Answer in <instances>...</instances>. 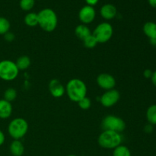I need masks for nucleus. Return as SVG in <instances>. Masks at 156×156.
Instances as JSON below:
<instances>
[{"instance_id":"obj_34","label":"nucleus","mask_w":156,"mask_h":156,"mask_svg":"<svg viewBox=\"0 0 156 156\" xmlns=\"http://www.w3.org/2000/svg\"><path fill=\"white\" fill-rule=\"evenodd\" d=\"M67 156H77V155H67Z\"/></svg>"},{"instance_id":"obj_3","label":"nucleus","mask_w":156,"mask_h":156,"mask_svg":"<svg viewBox=\"0 0 156 156\" xmlns=\"http://www.w3.org/2000/svg\"><path fill=\"white\" fill-rule=\"evenodd\" d=\"M98 144L104 149H114L122 143V136L120 133L114 131L104 130L98 137Z\"/></svg>"},{"instance_id":"obj_16","label":"nucleus","mask_w":156,"mask_h":156,"mask_svg":"<svg viewBox=\"0 0 156 156\" xmlns=\"http://www.w3.org/2000/svg\"><path fill=\"white\" fill-rule=\"evenodd\" d=\"M143 30L149 39L156 38V23L153 21H148L145 23Z\"/></svg>"},{"instance_id":"obj_13","label":"nucleus","mask_w":156,"mask_h":156,"mask_svg":"<svg viewBox=\"0 0 156 156\" xmlns=\"http://www.w3.org/2000/svg\"><path fill=\"white\" fill-rule=\"evenodd\" d=\"M12 105L5 99L0 100V118L7 119L12 115Z\"/></svg>"},{"instance_id":"obj_20","label":"nucleus","mask_w":156,"mask_h":156,"mask_svg":"<svg viewBox=\"0 0 156 156\" xmlns=\"http://www.w3.org/2000/svg\"><path fill=\"white\" fill-rule=\"evenodd\" d=\"M113 156H132L129 149L126 146L120 145L114 149Z\"/></svg>"},{"instance_id":"obj_2","label":"nucleus","mask_w":156,"mask_h":156,"mask_svg":"<svg viewBox=\"0 0 156 156\" xmlns=\"http://www.w3.org/2000/svg\"><path fill=\"white\" fill-rule=\"evenodd\" d=\"M38 25L47 32H52L56 29L58 18L56 12L51 9H44L37 13Z\"/></svg>"},{"instance_id":"obj_14","label":"nucleus","mask_w":156,"mask_h":156,"mask_svg":"<svg viewBox=\"0 0 156 156\" xmlns=\"http://www.w3.org/2000/svg\"><path fill=\"white\" fill-rule=\"evenodd\" d=\"M75 34L76 36L80 40L83 41L85 38L88 37V36L91 34V30H90L89 27L86 25V24H79L75 29Z\"/></svg>"},{"instance_id":"obj_30","label":"nucleus","mask_w":156,"mask_h":156,"mask_svg":"<svg viewBox=\"0 0 156 156\" xmlns=\"http://www.w3.org/2000/svg\"><path fill=\"white\" fill-rule=\"evenodd\" d=\"M5 136L4 133L0 130V146L3 145V143H5Z\"/></svg>"},{"instance_id":"obj_1","label":"nucleus","mask_w":156,"mask_h":156,"mask_svg":"<svg viewBox=\"0 0 156 156\" xmlns=\"http://www.w3.org/2000/svg\"><path fill=\"white\" fill-rule=\"evenodd\" d=\"M66 92L69 98L75 102H78L86 97L87 87L85 82L79 79H72L67 83Z\"/></svg>"},{"instance_id":"obj_31","label":"nucleus","mask_w":156,"mask_h":156,"mask_svg":"<svg viewBox=\"0 0 156 156\" xmlns=\"http://www.w3.org/2000/svg\"><path fill=\"white\" fill-rule=\"evenodd\" d=\"M151 80H152V84L156 87V71L153 72V73H152V77H151Z\"/></svg>"},{"instance_id":"obj_17","label":"nucleus","mask_w":156,"mask_h":156,"mask_svg":"<svg viewBox=\"0 0 156 156\" xmlns=\"http://www.w3.org/2000/svg\"><path fill=\"white\" fill-rule=\"evenodd\" d=\"M24 23L29 27L38 25V15L34 12H29L24 17Z\"/></svg>"},{"instance_id":"obj_7","label":"nucleus","mask_w":156,"mask_h":156,"mask_svg":"<svg viewBox=\"0 0 156 156\" xmlns=\"http://www.w3.org/2000/svg\"><path fill=\"white\" fill-rule=\"evenodd\" d=\"M114 29L112 25L108 22H102L94 28L92 35L96 38L98 44L108 42L112 37Z\"/></svg>"},{"instance_id":"obj_12","label":"nucleus","mask_w":156,"mask_h":156,"mask_svg":"<svg viewBox=\"0 0 156 156\" xmlns=\"http://www.w3.org/2000/svg\"><path fill=\"white\" fill-rule=\"evenodd\" d=\"M117 8L112 4H105L101 8L100 14L103 18L106 20H111L117 15Z\"/></svg>"},{"instance_id":"obj_18","label":"nucleus","mask_w":156,"mask_h":156,"mask_svg":"<svg viewBox=\"0 0 156 156\" xmlns=\"http://www.w3.org/2000/svg\"><path fill=\"white\" fill-rule=\"evenodd\" d=\"M17 67L19 70L27 69L30 65V59L27 56H21L15 62Z\"/></svg>"},{"instance_id":"obj_26","label":"nucleus","mask_w":156,"mask_h":156,"mask_svg":"<svg viewBox=\"0 0 156 156\" xmlns=\"http://www.w3.org/2000/svg\"><path fill=\"white\" fill-rule=\"evenodd\" d=\"M4 38L8 42H12V41H13L15 40V34L13 33H11V32L9 31L6 34H5Z\"/></svg>"},{"instance_id":"obj_24","label":"nucleus","mask_w":156,"mask_h":156,"mask_svg":"<svg viewBox=\"0 0 156 156\" xmlns=\"http://www.w3.org/2000/svg\"><path fill=\"white\" fill-rule=\"evenodd\" d=\"M20 8L23 11L28 12L34 8L35 5V0H20Z\"/></svg>"},{"instance_id":"obj_6","label":"nucleus","mask_w":156,"mask_h":156,"mask_svg":"<svg viewBox=\"0 0 156 156\" xmlns=\"http://www.w3.org/2000/svg\"><path fill=\"white\" fill-rule=\"evenodd\" d=\"M101 126L104 130L114 131L120 133L126 129V123L120 117L114 115H108L102 120Z\"/></svg>"},{"instance_id":"obj_27","label":"nucleus","mask_w":156,"mask_h":156,"mask_svg":"<svg viewBox=\"0 0 156 156\" xmlns=\"http://www.w3.org/2000/svg\"><path fill=\"white\" fill-rule=\"evenodd\" d=\"M152 73H153V72H152V70L147 69H146L143 72V76H144L145 78H146V79H151V77H152Z\"/></svg>"},{"instance_id":"obj_28","label":"nucleus","mask_w":156,"mask_h":156,"mask_svg":"<svg viewBox=\"0 0 156 156\" xmlns=\"http://www.w3.org/2000/svg\"><path fill=\"white\" fill-rule=\"evenodd\" d=\"M144 129H145V132L147 133H151L152 132V130H153L152 125L150 124V123H149V124H147L146 126H145Z\"/></svg>"},{"instance_id":"obj_25","label":"nucleus","mask_w":156,"mask_h":156,"mask_svg":"<svg viewBox=\"0 0 156 156\" xmlns=\"http://www.w3.org/2000/svg\"><path fill=\"white\" fill-rule=\"evenodd\" d=\"M79 105V108L82 110H88L89 109L91 105V101L88 97H85L82 99H81L79 101L77 102Z\"/></svg>"},{"instance_id":"obj_9","label":"nucleus","mask_w":156,"mask_h":156,"mask_svg":"<svg viewBox=\"0 0 156 156\" xmlns=\"http://www.w3.org/2000/svg\"><path fill=\"white\" fill-rule=\"evenodd\" d=\"M96 16V12L94 7L85 5L80 9L79 12V18L83 24H88L92 22Z\"/></svg>"},{"instance_id":"obj_5","label":"nucleus","mask_w":156,"mask_h":156,"mask_svg":"<svg viewBox=\"0 0 156 156\" xmlns=\"http://www.w3.org/2000/svg\"><path fill=\"white\" fill-rule=\"evenodd\" d=\"M19 69L16 63L9 59L0 61V79L4 81L10 82L18 77Z\"/></svg>"},{"instance_id":"obj_15","label":"nucleus","mask_w":156,"mask_h":156,"mask_svg":"<svg viewBox=\"0 0 156 156\" xmlns=\"http://www.w3.org/2000/svg\"><path fill=\"white\" fill-rule=\"evenodd\" d=\"M10 152L13 156H21L24 152V147L20 140H14L10 145Z\"/></svg>"},{"instance_id":"obj_10","label":"nucleus","mask_w":156,"mask_h":156,"mask_svg":"<svg viewBox=\"0 0 156 156\" xmlns=\"http://www.w3.org/2000/svg\"><path fill=\"white\" fill-rule=\"evenodd\" d=\"M97 83L100 88L106 91L114 89L116 85L114 77L108 73H101L97 78Z\"/></svg>"},{"instance_id":"obj_33","label":"nucleus","mask_w":156,"mask_h":156,"mask_svg":"<svg viewBox=\"0 0 156 156\" xmlns=\"http://www.w3.org/2000/svg\"><path fill=\"white\" fill-rule=\"evenodd\" d=\"M149 42L152 45L156 46V38H152V39H149Z\"/></svg>"},{"instance_id":"obj_23","label":"nucleus","mask_w":156,"mask_h":156,"mask_svg":"<svg viewBox=\"0 0 156 156\" xmlns=\"http://www.w3.org/2000/svg\"><path fill=\"white\" fill-rule=\"evenodd\" d=\"M98 44L97 41V40H96V38L94 37V36L92 35V34H91L90 36H88V37L85 38V40H83V44L84 46H85L86 48H88V49H92L94 48V47H96V45Z\"/></svg>"},{"instance_id":"obj_32","label":"nucleus","mask_w":156,"mask_h":156,"mask_svg":"<svg viewBox=\"0 0 156 156\" xmlns=\"http://www.w3.org/2000/svg\"><path fill=\"white\" fill-rule=\"evenodd\" d=\"M148 2L152 8H156V0H148Z\"/></svg>"},{"instance_id":"obj_19","label":"nucleus","mask_w":156,"mask_h":156,"mask_svg":"<svg viewBox=\"0 0 156 156\" xmlns=\"http://www.w3.org/2000/svg\"><path fill=\"white\" fill-rule=\"evenodd\" d=\"M146 118L150 124L156 125V105H152L148 108Z\"/></svg>"},{"instance_id":"obj_11","label":"nucleus","mask_w":156,"mask_h":156,"mask_svg":"<svg viewBox=\"0 0 156 156\" xmlns=\"http://www.w3.org/2000/svg\"><path fill=\"white\" fill-rule=\"evenodd\" d=\"M49 90L53 97L61 98L66 92V88L58 79H52L49 83Z\"/></svg>"},{"instance_id":"obj_4","label":"nucleus","mask_w":156,"mask_h":156,"mask_svg":"<svg viewBox=\"0 0 156 156\" xmlns=\"http://www.w3.org/2000/svg\"><path fill=\"white\" fill-rule=\"evenodd\" d=\"M28 130V123L24 119L18 117L12 120L8 126V132L15 140L23 138Z\"/></svg>"},{"instance_id":"obj_22","label":"nucleus","mask_w":156,"mask_h":156,"mask_svg":"<svg viewBox=\"0 0 156 156\" xmlns=\"http://www.w3.org/2000/svg\"><path fill=\"white\" fill-rule=\"evenodd\" d=\"M17 91L15 88H9L5 90L4 93V99L9 102H12L16 98Z\"/></svg>"},{"instance_id":"obj_21","label":"nucleus","mask_w":156,"mask_h":156,"mask_svg":"<svg viewBox=\"0 0 156 156\" xmlns=\"http://www.w3.org/2000/svg\"><path fill=\"white\" fill-rule=\"evenodd\" d=\"M10 26V22L7 18L0 17V35H4L9 32Z\"/></svg>"},{"instance_id":"obj_29","label":"nucleus","mask_w":156,"mask_h":156,"mask_svg":"<svg viewBox=\"0 0 156 156\" xmlns=\"http://www.w3.org/2000/svg\"><path fill=\"white\" fill-rule=\"evenodd\" d=\"M99 0H85V2H86L87 5H90V6H94L95 5L98 4V2Z\"/></svg>"},{"instance_id":"obj_8","label":"nucleus","mask_w":156,"mask_h":156,"mask_svg":"<svg viewBox=\"0 0 156 156\" xmlns=\"http://www.w3.org/2000/svg\"><path fill=\"white\" fill-rule=\"evenodd\" d=\"M120 94L117 90L111 89L106 91L102 94L100 98V101L104 107L110 108L115 105L120 100Z\"/></svg>"}]
</instances>
